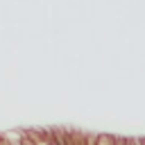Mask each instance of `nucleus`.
I'll return each mask as SVG.
<instances>
[{"mask_svg":"<svg viewBox=\"0 0 145 145\" xmlns=\"http://www.w3.org/2000/svg\"><path fill=\"white\" fill-rule=\"evenodd\" d=\"M129 145H145V138H129Z\"/></svg>","mask_w":145,"mask_h":145,"instance_id":"nucleus-3","label":"nucleus"},{"mask_svg":"<svg viewBox=\"0 0 145 145\" xmlns=\"http://www.w3.org/2000/svg\"><path fill=\"white\" fill-rule=\"evenodd\" d=\"M116 145H129V138L127 136H116Z\"/></svg>","mask_w":145,"mask_h":145,"instance_id":"nucleus-2","label":"nucleus"},{"mask_svg":"<svg viewBox=\"0 0 145 145\" xmlns=\"http://www.w3.org/2000/svg\"><path fill=\"white\" fill-rule=\"evenodd\" d=\"M97 145H116V136H111V134H97Z\"/></svg>","mask_w":145,"mask_h":145,"instance_id":"nucleus-1","label":"nucleus"}]
</instances>
